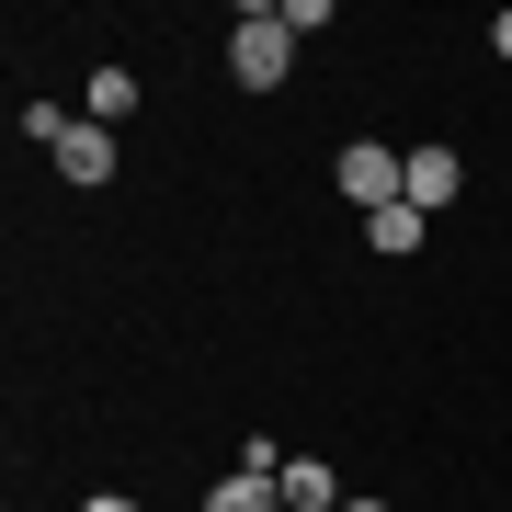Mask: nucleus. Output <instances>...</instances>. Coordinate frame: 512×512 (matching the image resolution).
Instances as JSON below:
<instances>
[{"mask_svg":"<svg viewBox=\"0 0 512 512\" xmlns=\"http://www.w3.org/2000/svg\"><path fill=\"white\" fill-rule=\"evenodd\" d=\"M285 69H296L285 12H274V0H251V12H239V35H228V80H239V92H274Z\"/></svg>","mask_w":512,"mask_h":512,"instance_id":"nucleus-1","label":"nucleus"},{"mask_svg":"<svg viewBox=\"0 0 512 512\" xmlns=\"http://www.w3.org/2000/svg\"><path fill=\"white\" fill-rule=\"evenodd\" d=\"M330 183H342V194H353V205H365V217H376V205H399L410 160H399V148H387V137H353L342 160H330Z\"/></svg>","mask_w":512,"mask_h":512,"instance_id":"nucleus-2","label":"nucleus"},{"mask_svg":"<svg viewBox=\"0 0 512 512\" xmlns=\"http://www.w3.org/2000/svg\"><path fill=\"white\" fill-rule=\"evenodd\" d=\"M46 160H57V183H114V126H92V114H57V137H46Z\"/></svg>","mask_w":512,"mask_h":512,"instance_id":"nucleus-3","label":"nucleus"},{"mask_svg":"<svg viewBox=\"0 0 512 512\" xmlns=\"http://www.w3.org/2000/svg\"><path fill=\"white\" fill-rule=\"evenodd\" d=\"M456 194H467V160H456V148H410L399 205H421V217H433V205H456Z\"/></svg>","mask_w":512,"mask_h":512,"instance_id":"nucleus-4","label":"nucleus"},{"mask_svg":"<svg viewBox=\"0 0 512 512\" xmlns=\"http://www.w3.org/2000/svg\"><path fill=\"white\" fill-rule=\"evenodd\" d=\"M274 490H285V512H342V501H353L319 456H285V478H274Z\"/></svg>","mask_w":512,"mask_h":512,"instance_id":"nucleus-5","label":"nucleus"},{"mask_svg":"<svg viewBox=\"0 0 512 512\" xmlns=\"http://www.w3.org/2000/svg\"><path fill=\"white\" fill-rule=\"evenodd\" d=\"M421 228H433L421 205H376V217H365V251H376V262H410V251H421Z\"/></svg>","mask_w":512,"mask_h":512,"instance_id":"nucleus-6","label":"nucleus"},{"mask_svg":"<svg viewBox=\"0 0 512 512\" xmlns=\"http://www.w3.org/2000/svg\"><path fill=\"white\" fill-rule=\"evenodd\" d=\"M205 512H285V490H274V467H228L205 490Z\"/></svg>","mask_w":512,"mask_h":512,"instance_id":"nucleus-7","label":"nucleus"},{"mask_svg":"<svg viewBox=\"0 0 512 512\" xmlns=\"http://www.w3.org/2000/svg\"><path fill=\"white\" fill-rule=\"evenodd\" d=\"M80 114H92V126H126V114H137V80H126V69H92V92H80Z\"/></svg>","mask_w":512,"mask_h":512,"instance_id":"nucleus-8","label":"nucleus"},{"mask_svg":"<svg viewBox=\"0 0 512 512\" xmlns=\"http://www.w3.org/2000/svg\"><path fill=\"white\" fill-rule=\"evenodd\" d=\"M80 512H148V501H126V490H92V501H80Z\"/></svg>","mask_w":512,"mask_h":512,"instance_id":"nucleus-9","label":"nucleus"},{"mask_svg":"<svg viewBox=\"0 0 512 512\" xmlns=\"http://www.w3.org/2000/svg\"><path fill=\"white\" fill-rule=\"evenodd\" d=\"M490 46H501V57H512V12H501V23H490Z\"/></svg>","mask_w":512,"mask_h":512,"instance_id":"nucleus-10","label":"nucleus"},{"mask_svg":"<svg viewBox=\"0 0 512 512\" xmlns=\"http://www.w3.org/2000/svg\"><path fill=\"white\" fill-rule=\"evenodd\" d=\"M342 512H387V501H342Z\"/></svg>","mask_w":512,"mask_h":512,"instance_id":"nucleus-11","label":"nucleus"}]
</instances>
